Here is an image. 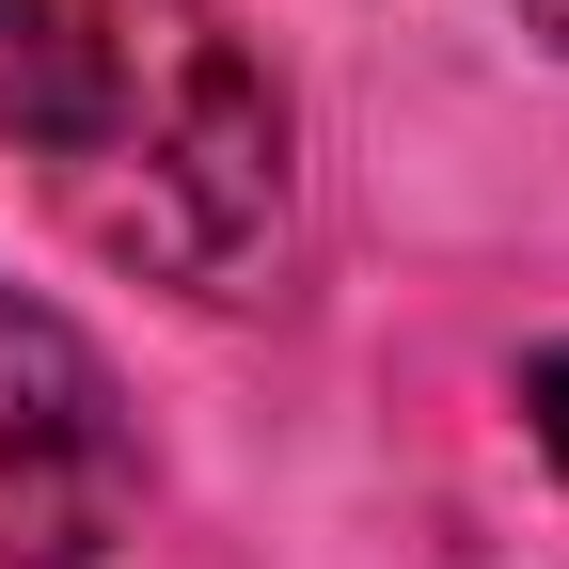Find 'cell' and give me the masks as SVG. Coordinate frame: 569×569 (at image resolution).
I'll return each mask as SVG.
<instances>
[{"instance_id":"2","label":"cell","mask_w":569,"mask_h":569,"mask_svg":"<svg viewBox=\"0 0 569 569\" xmlns=\"http://www.w3.org/2000/svg\"><path fill=\"white\" fill-rule=\"evenodd\" d=\"M142 507V411L80 317L0 284V569H96Z\"/></svg>"},{"instance_id":"3","label":"cell","mask_w":569,"mask_h":569,"mask_svg":"<svg viewBox=\"0 0 569 569\" xmlns=\"http://www.w3.org/2000/svg\"><path fill=\"white\" fill-rule=\"evenodd\" d=\"M63 111H80V17L63 0H0V142H63Z\"/></svg>"},{"instance_id":"1","label":"cell","mask_w":569,"mask_h":569,"mask_svg":"<svg viewBox=\"0 0 569 569\" xmlns=\"http://www.w3.org/2000/svg\"><path fill=\"white\" fill-rule=\"evenodd\" d=\"M80 17V111L48 142V190L96 253L253 301L269 222H284V96L206 0H63Z\"/></svg>"},{"instance_id":"5","label":"cell","mask_w":569,"mask_h":569,"mask_svg":"<svg viewBox=\"0 0 569 569\" xmlns=\"http://www.w3.org/2000/svg\"><path fill=\"white\" fill-rule=\"evenodd\" d=\"M522 32H538V48H553V63H569V0H522Z\"/></svg>"},{"instance_id":"4","label":"cell","mask_w":569,"mask_h":569,"mask_svg":"<svg viewBox=\"0 0 569 569\" xmlns=\"http://www.w3.org/2000/svg\"><path fill=\"white\" fill-rule=\"evenodd\" d=\"M522 427H538V459L569 475V332L538 348V365H522Z\"/></svg>"}]
</instances>
